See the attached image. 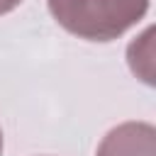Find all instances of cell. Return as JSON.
<instances>
[{"label": "cell", "mask_w": 156, "mask_h": 156, "mask_svg": "<svg viewBox=\"0 0 156 156\" xmlns=\"http://www.w3.org/2000/svg\"><path fill=\"white\" fill-rule=\"evenodd\" d=\"M0 154H2V129H0Z\"/></svg>", "instance_id": "5"}, {"label": "cell", "mask_w": 156, "mask_h": 156, "mask_svg": "<svg viewBox=\"0 0 156 156\" xmlns=\"http://www.w3.org/2000/svg\"><path fill=\"white\" fill-rule=\"evenodd\" d=\"M20 2H22V0H0V15L12 12L15 7H20Z\"/></svg>", "instance_id": "4"}, {"label": "cell", "mask_w": 156, "mask_h": 156, "mask_svg": "<svg viewBox=\"0 0 156 156\" xmlns=\"http://www.w3.org/2000/svg\"><path fill=\"white\" fill-rule=\"evenodd\" d=\"M46 5L58 27L88 41H112L149 12V0H46Z\"/></svg>", "instance_id": "1"}, {"label": "cell", "mask_w": 156, "mask_h": 156, "mask_svg": "<svg viewBox=\"0 0 156 156\" xmlns=\"http://www.w3.org/2000/svg\"><path fill=\"white\" fill-rule=\"evenodd\" d=\"M151 34H154V27H146L144 34H139L129 49H127V61H129V68L136 78H141L146 85H154V44H151Z\"/></svg>", "instance_id": "3"}, {"label": "cell", "mask_w": 156, "mask_h": 156, "mask_svg": "<svg viewBox=\"0 0 156 156\" xmlns=\"http://www.w3.org/2000/svg\"><path fill=\"white\" fill-rule=\"evenodd\" d=\"M95 156H156V127L149 122H122L102 136Z\"/></svg>", "instance_id": "2"}]
</instances>
